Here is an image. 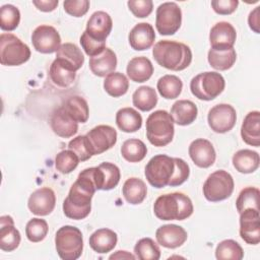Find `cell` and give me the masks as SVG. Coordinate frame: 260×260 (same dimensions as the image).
<instances>
[{"instance_id": "1", "label": "cell", "mask_w": 260, "mask_h": 260, "mask_svg": "<svg viewBox=\"0 0 260 260\" xmlns=\"http://www.w3.org/2000/svg\"><path fill=\"white\" fill-rule=\"evenodd\" d=\"M144 175L148 183L157 189L166 186L177 187L187 181L190 175L188 164L180 157L157 154L149 159Z\"/></svg>"}, {"instance_id": "2", "label": "cell", "mask_w": 260, "mask_h": 260, "mask_svg": "<svg viewBox=\"0 0 260 260\" xmlns=\"http://www.w3.org/2000/svg\"><path fill=\"white\" fill-rule=\"evenodd\" d=\"M95 191L92 168L81 171L71 186L68 196L63 201L64 214L75 220L85 218L90 213L91 198Z\"/></svg>"}, {"instance_id": "3", "label": "cell", "mask_w": 260, "mask_h": 260, "mask_svg": "<svg viewBox=\"0 0 260 260\" xmlns=\"http://www.w3.org/2000/svg\"><path fill=\"white\" fill-rule=\"evenodd\" d=\"M152 56L158 65L173 71L184 70L192 62L191 49L176 41L157 42L152 49Z\"/></svg>"}, {"instance_id": "4", "label": "cell", "mask_w": 260, "mask_h": 260, "mask_svg": "<svg viewBox=\"0 0 260 260\" xmlns=\"http://www.w3.org/2000/svg\"><path fill=\"white\" fill-rule=\"evenodd\" d=\"M193 210L191 199L181 192L160 195L153 204V212L161 220H184L192 215Z\"/></svg>"}, {"instance_id": "5", "label": "cell", "mask_w": 260, "mask_h": 260, "mask_svg": "<svg viewBox=\"0 0 260 260\" xmlns=\"http://www.w3.org/2000/svg\"><path fill=\"white\" fill-rule=\"evenodd\" d=\"M174 133V120L167 111H154L146 119V137L152 145L157 147L168 145L173 140Z\"/></svg>"}, {"instance_id": "6", "label": "cell", "mask_w": 260, "mask_h": 260, "mask_svg": "<svg viewBox=\"0 0 260 260\" xmlns=\"http://www.w3.org/2000/svg\"><path fill=\"white\" fill-rule=\"evenodd\" d=\"M55 247L61 259H78L83 250V238L81 231L73 225L61 226L55 236Z\"/></svg>"}, {"instance_id": "7", "label": "cell", "mask_w": 260, "mask_h": 260, "mask_svg": "<svg viewBox=\"0 0 260 260\" xmlns=\"http://www.w3.org/2000/svg\"><path fill=\"white\" fill-rule=\"evenodd\" d=\"M225 81L222 75L214 71L199 73L191 79L192 94L201 101H212L224 89Z\"/></svg>"}, {"instance_id": "8", "label": "cell", "mask_w": 260, "mask_h": 260, "mask_svg": "<svg viewBox=\"0 0 260 260\" xmlns=\"http://www.w3.org/2000/svg\"><path fill=\"white\" fill-rule=\"evenodd\" d=\"M30 58V50L19 38L3 32L0 36V62L4 66H18Z\"/></svg>"}, {"instance_id": "9", "label": "cell", "mask_w": 260, "mask_h": 260, "mask_svg": "<svg viewBox=\"0 0 260 260\" xmlns=\"http://www.w3.org/2000/svg\"><path fill=\"white\" fill-rule=\"evenodd\" d=\"M235 183L232 175L224 170H218L208 176L203 184V195L210 202L228 199L234 191Z\"/></svg>"}, {"instance_id": "10", "label": "cell", "mask_w": 260, "mask_h": 260, "mask_svg": "<svg viewBox=\"0 0 260 260\" xmlns=\"http://www.w3.org/2000/svg\"><path fill=\"white\" fill-rule=\"evenodd\" d=\"M182 23V11L175 2H165L156 8L155 27L162 36L176 34Z\"/></svg>"}, {"instance_id": "11", "label": "cell", "mask_w": 260, "mask_h": 260, "mask_svg": "<svg viewBox=\"0 0 260 260\" xmlns=\"http://www.w3.org/2000/svg\"><path fill=\"white\" fill-rule=\"evenodd\" d=\"M237 113L229 104H218L212 107L207 115V122L211 130L216 133H225L236 124Z\"/></svg>"}, {"instance_id": "12", "label": "cell", "mask_w": 260, "mask_h": 260, "mask_svg": "<svg viewBox=\"0 0 260 260\" xmlns=\"http://www.w3.org/2000/svg\"><path fill=\"white\" fill-rule=\"evenodd\" d=\"M85 136L92 155L109 150L117 142V131L109 125L95 126Z\"/></svg>"}, {"instance_id": "13", "label": "cell", "mask_w": 260, "mask_h": 260, "mask_svg": "<svg viewBox=\"0 0 260 260\" xmlns=\"http://www.w3.org/2000/svg\"><path fill=\"white\" fill-rule=\"evenodd\" d=\"M31 43L36 51L43 54L57 52L61 46V38L58 30L48 24H42L31 34Z\"/></svg>"}, {"instance_id": "14", "label": "cell", "mask_w": 260, "mask_h": 260, "mask_svg": "<svg viewBox=\"0 0 260 260\" xmlns=\"http://www.w3.org/2000/svg\"><path fill=\"white\" fill-rule=\"evenodd\" d=\"M240 236L250 245L260 242V216L259 210L245 209L240 213Z\"/></svg>"}, {"instance_id": "15", "label": "cell", "mask_w": 260, "mask_h": 260, "mask_svg": "<svg viewBox=\"0 0 260 260\" xmlns=\"http://www.w3.org/2000/svg\"><path fill=\"white\" fill-rule=\"evenodd\" d=\"M56 195L49 187H42L34 191L27 201V207L31 213L40 216L49 215L55 208Z\"/></svg>"}, {"instance_id": "16", "label": "cell", "mask_w": 260, "mask_h": 260, "mask_svg": "<svg viewBox=\"0 0 260 260\" xmlns=\"http://www.w3.org/2000/svg\"><path fill=\"white\" fill-rule=\"evenodd\" d=\"M237 38L235 27L228 21L215 23L209 32V42L211 49L223 51L234 48Z\"/></svg>"}, {"instance_id": "17", "label": "cell", "mask_w": 260, "mask_h": 260, "mask_svg": "<svg viewBox=\"0 0 260 260\" xmlns=\"http://www.w3.org/2000/svg\"><path fill=\"white\" fill-rule=\"evenodd\" d=\"M92 178L96 190L114 189L120 181L121 174L119 168L112 162H102L92 168Z\"/></svg>"}, {"instance_id": "18", "label": "cell", "mask_w": 260, "mask_h": 260, "mask_svg": "<svg viewBox=\"0 0 260 260\" xmlns=\"http://www.w3.org/2000/svg\"><path fill=\"white\" fill-rule=\"evenodd\" d=\"M189 155L193 162L199 168L211 167L216 158L215 149L212 143L204 138H197L189 145Z\"/></svg>"}, {"instance_id": "19", "label": "cell", "mask_w": 260, "mask_h": 260, "mask_svg": "<svg viewBox=\"0 0 260 260\" xmlns=\"http://www.w3.org/2000/svg\"><path fill=\"white\" fill-rule=\"evenodd\" d=\"M113 27L111 16L105 11H95L87 20L85 32L91 39L99 42H106Z\"/></svg>"}, {"instance_id": "20", "label": "cell", "mask_w": 260, "mask_h": 260, "mask_svg": "<svg viewBox=\"0 0 260 260\" xmlns=\"http://www.w3.org/2000/svg\"><path fill=\"white\" fill-rule=\"evenodd\" d=\"M155 238L160 246L169 249H175L186 242L188 235L184 228L180 225L164 224L156 230Z\"/></svg>"}, {"instance_id": "21", "label": "cell", "mask_w": 260, "mask_h": 260, "mask_svg": "<svg viewBox=\"0 0 260 260\" xmlns=\"http://www.w3.org/2000/svg\"><path fill=\"white\" fill-rule=\"evenodd\" d=\"M51 128L56 135L69 138L77 133L78 123L61 106L51 116Z\"/></svg>"}, {"instance_id": "22", "label": "cell", "mask_w": 260, "mask_h": 260, "mask_svg": "<svg viewBox=\"0 0 260 260\" xmlns=\"http://www.w3.org/2000/svg\"><path fill=\"white\" fill-rule=\"evenodd\" d=\"M155 39L152 25L148 22L137 23L129 32L128 41L131 48L135 51H144L149 49Z\"/></svg>"}, {"instance_id": "23", "label": "cell", "mask_w": 260, "mask_h": 260, "mask_svg": "<svg viewBox=\"0 0 260 260\" xmlns=\"http://www.w3.org/2000/svg\"><path fill=\"white\" fill-rule=\"evenodd\" d=\"M20 233L14 226L13 218L9 215L0 217V248L5 252L15 250L20 244Z\"/></svg>"}, {"instance_id": "24", "label": "cell", "mask_w": 260, "mask_h": 260, "mask_svg": "<svg viewBox=\"0 0 260 260\" xmlns=\"http://www.w3.org/2000/svg\"><path fill=\"white\" fill-rule=\"evenodd\" d=\"M88 65L94 75L104 77L115 71L117 67V56L114 51L106 48L101 54L90 57Z\"/></svg>"}, {"instance_id": "25", "label": "cell", "mask_w": 260, "mask_h": 260, "mask_svg": "<svg viewBox=\"0 0 260 260\" xmlns=\"http://www.w3.org/2000/svg\"><path fill=\"white\" fill-rule=\"evenodd\" d=\"M241 136L245 143L258 147L260 145V113L249 112L244 118L241 127Z\"/></svg>"}, {"instance_id": "26", "label": "cell", "mask_w": 260, "mask_h": 260, "mask_svg": "<svg viewBox=\"0 0 260 260\" xmlns=\"http://www.w3.org/2000/svg\"><path fill=\"white\" fill-rule=\"evenodd\" d=\"M198 114L196 105L189 100H179L171 108V116L174 123L180 126H187L192 124Z\"/></svg>"}, {"instance_id": "27", "label": "cell", "mask_w": 260, "mask_h": 260, "mask_svg": "<svg viewBox=\"0 0 260 260\" xmlns=\"http://www.w3.org/2000/svg\"><path fill=\"white\" fill-rule=\"evenodd\" d=\"M126 71L128 77L132 81L142 83L151 77L153 73V66L148 58L139 56L132 58L128 62Z\"/></svg>"}, {"instance_id": "28", "label": "cell", "mask_w": 260, "mask_h": 260, "mask_svg": "<svg viewBox=\"0 0 260 260\" xmlns=\"http://www.w3.org/2000/svg\"><path fill=\"white\" fill-rule=\"evenodd\" d=\"M117 241V234L110 229L104 228L99 229L91 234L89 237V246L94 252L106 254L116 247Z\"/></svg>"}, {"instance_id": "29", "label": "cell", "mask_w": 260, "mask_h": 260, "mask_svg": "<svg viewBox=\"0 0 260 260\" xmlns=\"http://www.w3.org/2000/svg\"><path fill=\"white\" fill-rule=\"evenodd\" d=\"M116 124L123 132L133 133L141 128L142 117L133 108H122L116 114Z\"/></svg>"}, {"instance_id": "30", "label": "cell", "mask_w": 260, "mask_h": 260, "mask_svg": "<svg viewBox=\"0 0 260 260\" xmlns=\"http://www.w3.org/2000/svg\"><path fill=\"white\" fill-rule=\"evenodd\" d=\"M56 59L71 67L74 71L79 70L84 63V56L81 50L72 43H65L56 52Z\"/></svg>"}, {"instance_id": "31", "label": "cell", "mask_w": 260, "mask_h": 260, "mask_svg": "<svg viewBox=\"0 0 260 260\" xmlns=\"http://www.w3.org/2000/svg\"><path fill=\"white\" fill-rule=\"evenodd\" d=\"M49 75L54 84L60 87H68L76 78V71L64 64L58 59H55L49 70Z\"/></svg>"}, {"instance_id": "32", "label": "cell", "mask_w": 260, "mask_h": 260, "mask_svg": "<svg viewBox=\"0 0 260 260\" xmlns=\"http://www.w3.org/2000/svg\"><path fill=\"white\" fill-rule=\"evenodd\" d=\"M260 157L258 152L251 149L238 150L233 156L235 169L242 174H251L259 168Z\"/></svg>"}, {"instance_id": "33", "label": "cell", "mask_w": 260, "mask_h": 260, "mask_svg": "<svg viewBox=\"0 0 260 260\" xmlns=\"http://www.w3.org/2000/svg\"><path fill=\"white\" fill-rule=\"evenodd\" d=\"M122 193L128 203L136 205L140 204L145 199L147 187L141 179L132 177L125 181L122 188Z\"/></svg>"}, {"instance_id": "34", "label": "cell", "mask_w": 260, "mask_h": 260, "mask_svg": "<svg viewBox=\"0 0 260 260\" xmlns=\"http://www.w3.org/2000/svg\"><path fill=\"white\" fill-rule=\"evenodd\" d=\"M132 103L135 108L142 112L152 110L157 104V94L155 89L147 85L138 87L132 94Z\"/></svg>"}, {"instance_id": "35", "label": "cell", "mask_w": 260, "mask_h": 260, "mask_svg": "<svg viewBox=\"0 0 260 260\" xmlns=\"http://www.w3.org/2000/svg\"><path fill=\"white\" fill-rule=\"evenodd\" d=\"M62 107L77 123H85L87 121L89 109L87 102L83 98L79 95L69 96Z\"/></svg>"}, {"instance_id": "36", "label": "cell", "mask_w": 260, "mask_h": 260, "mask_svg": "<svg viewBox=\"0 0 260 260\" xmlns=\"http://www.w3.org/2000/svg\"><path fill=\"white\" fill-rule=\"evenodd\" d=\"M207 59L212 68L215 70L224 71L233 67L237 59V54L234 48L223 51L210 49L208 51Z\"/></svg>"}, {"instance_id": "37", "label": "cell", "mask_w": 260, "mask_h": 260, "mask_svg": "<svg viewBox=\"0 0 260 260\" xmlns=\"http://www.w3.org/2000/svg\"><path fill=\"white\" fill-rule=\"evenodd\" d=\"M129 88V81L125 74L121 72H112L104 80V89L108 94L114 98L124 95Z\"/></svg>"}, {"instance_id": "38", "label": "cell", "mask_w": 260, "mask_h": 260, "mask_svg": "<svg viewBox=\"0 0 260 260\" xmlns=\"http://www.w3.org/2000/svg\"><path fill=\"white\" fill-rule=\"evenodd\" d=\"M156 87L162 98L174 100L180 95L183 88V82L178 76L167 74L158 79Z\"/></svg>"}, {"instance_id": "39", "label": "cell", "mask_w": 260, "mask_h": 260, "mask_svg": "<svg viewBox=\"0 0 260 260\" xmlns=\"http://www.w3.org/2000/svg\"><path fill=\"white\" fill-rule=\"evenodd\" d=\"M146 153L147 147L140 139H127L121 146V154L129 162H138L142 160Z\"/></svg>"}, {"instance_id": "40", "label": "cell", "mask_w": 260, "mask_h": 260, "mask_svg": "<svg viewBox=\"0 0 260 260\" xmlns=\"http://www.w3.org/2000/svg\"><path fill=\"white\" fill-rule=\"evenodd\" d=\"M215 257L218 260H241L244 257V251L235 240H223L216 246Z\"/></svg>"}, {"instance_id": "41", "label": "cell", "mask_w": 260, "mask_h": 260, "mask_svg": "<svg viewBox=\"0 0 260 260\" xmlns=\"http://www.w3.org/2000/svg\"><path fill=\"white\" fill-rule=\"evenodd\" d=\"M134 253L139 260H158L160 258V250L150 238L140 239L134 247Z\"/></svg>"}, {"instance_id": "42", "label": "cell", "mask_w": 260, "mask_h": 260, "mask_svg": "<svg viewBox=\"0 0 260 260\" xmlns=\"http://www.w3.org/2000/svg\"><path fill=\"white\" fill-rule=\"evenodd\" d=\"M259 195H260V191L258 188H255V187L244 188L240 192L236 200V207L239 213L249 208L259 210Z\"/></svg>"}, {"instance_id": "43", "label": "cell", "mask_w": 260, "mask_h": 260, "mask_svg": "<svg viewBox=\"0 0 260 260\" xmlns=\"http://www.w3.org/2000/svg\"><path fill=\"white\" fill-rule=\"evenodd\" d=\"M20 21V12L12 4H5L0 8V27L3 30H14Z\"/></svg>"}, {"instance_id": "44", "label": "cell", "mask_w": 260, "mask_h": 260, "mask_svg": "<svg viewBox=\"0 0 260 260\" xmlns=\"http://www.w3.org/2000/svg\"><path fill=\"white\" fill-rule=\"evenodd\" d=\"M48 223L45 219L42 218H31L28 220V222L25 225V235L26 238L32 242V243H38L43 241L47 234H48Z\"/></svg>"}, {"instance_id": "45", "label": "cell", "mask_w": 260, "mask_h": 260, "mask_svg": "<svg viewBox=\"0 0 260 260\" xmlns=\"http://www.w3.org/2000/svg\"><path fill=\"white\" fill-rule=\"evenodd\" d=\"M78 156L70 149L60 151L55 157V167L61 174H69L78 166Z\"/></svg>"}, {"instance_id": "46", "label": "cell", "mask_w": 260, "mask_h": 260, "mask_svg": "<svg viewBox=\"0 0 260 260\" xmlns=\"http://www.w3.org/2000/svg\"><path fill=\"white\" fill-rule=\"evenodd\" d=\"M68 148L72 150L81 161H85L92 156L85 135H79L70 140L68 143Z\"/></svg>"}, {"instance_id": "47", "label": "cell", "mask_w": 260, "mask_h": 260, "mask_svg": "<svg viewBox=\"0 0 260 260\" xmlns=\"http://www.w3.org/2000/svg\"><path fill=\"white\" fill-rule=\"evenodd\" d=\"M79 42L85 54L88 55L89 57L96 56L106 49V42L95 41L90 37H88L85 31H83V34L81 35Z\"/></svg>"}, {"instance_id": "48", "label": "cell", "mask_w": 260, "mask_h": 260, "mask_svg": "<svg viewBox=\"0 0 260 260\" xmlns=\"http://www.w3.org/2000/svg\"><path fill=\"white\" fill-rule=\"evenodd\" d=\"M129 10L138 18L147 17L153 9L151 0H129L127 2Z\"/></svg>"}, {"instance_id": "49", "label": "cell", "mask_w": 260, "mask_h": 260, "mask_svg": "<svg viewBox=\"0 0 260 260\" xmlns=\"http://www.w3.org/2000/svg\"><path fill=\"white\" fill-rule=\"evenodd\" d=\"M63 7L66 13L74 17L83 16L89 9L88 0H66L63 2Z\"/></svg>"}, {"instance_id": "50", "label": "cell", "mask_w": 260, "mask_h": 260, "mask_svg": "<svg viewBox=\"0 0 260 260\" xmlns=\"http://www.w3.org/2000/svg\"><path fill=\"white\" fill-rule=\"evenodd\" d=\"M239 5L237 0H213L211 1V7L217 14L229 15L236 11Z\"/></svg>"}, {"instance_id": "51", "label": "cell", "mask_w": 260, "mask_h": 260, "mask_svg": "<svg viewBox=\"0 0 260 260\" xmlns=\"http://www.w3.org/2000/svg\"><path fill=\"white\" fill-rule=\"evenodd\" d=\"M58 0H35L32 4L43 12H51L58 6Z\"/></svg>"}, {"instance_id": "52", "label": "cell", "mask_w": 260, "mask_h": 260, "mask_svg": "<svg viewBox=\"0 0 260 260\" xmlns=\"http://www.w3.org/2000/svg\"><path fill=\"white\" fill-rule=\"evenodd\" d=\"M259 6H257L253 11L250 12L248 17V23L252 30H254L256 34H259Z\"/></svg>"}, {"instance_id": "53", "label": "cell", "mask_w": 260, "mask_h": 260, "mask_svg": "<svg viewBox=\"0 0 260 260\" xmlns=\"http://www.w3.org/2000/svg\"><path fill=\"white\" fill-rule=\"evenodd\" d=\"M136 257L127 251H117L110 256V259H135Z\"/></svg>"}]
</instances>
